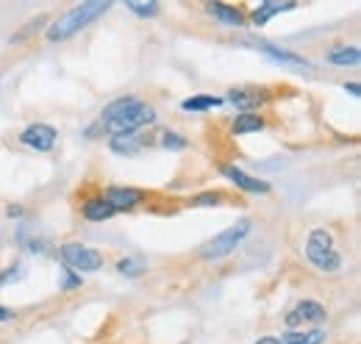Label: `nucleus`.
I'll use <instances>...</instances> for the list:
<instances>
[{"label":"nucleus","mask_w":361,"mask_h":344,"mask_svg":"<svg viewBox=\"0 0 361 344\" xmlns=\"http://www.w3.org/2000/svg\"><path fill=\"white\" fill-rule=\"evenodd\" d=\"M220 106H223V100L214 94H197V97H186L180 103L183 111H209V109H220Z\"/></svg>","instance_id":"nucleus-17"},{"label":"nucleus","mask_w":361,"mask_h":344,"mask_svg":"<svg viewBox=\"0 0 361 344\" xmlns=\"http://www.w3.org/2000/svg\"><path fill=\"white\" fill-rule=\"evenodd\" d=\"M226 200V192H203L192 197V206H220Z\"/></svg>","instance_id":"nucleus-23"},{"label":"nucleus","mask_w":361,"mask_h":344,"mask_svg":"<svg viewBox=\"0 0 361 344\" xmlns=\"http://www.w3.org/2000/svg\"><path fill=\"white\" fill-rule=\"evenodd\" d=\"M325 319V308L314 300H303L286 314V325L289 328H300V325H317Z\"/></svg>","instance_id":"nucleus-9"},{"label":"nucleus","mask_w":361,"mask_h":344,"mask_svg":"<svg viewBox=\"0 0 361 344\" xmlns=\"http://www.w3.org/2000/svg\"><path fill=\"white\" fill-rule=\"evenodd\" d=\"M206 11L226 28H242L247 23V14L236 6H228V3H206Z\"/></svg>","instance_id":"nucleus-11"},{"label":"nucleus","mask_w":361,"mask_h":344,"mask_svg":"<svg viewBox=\"0 0 361 344\" xmlns=\"http://www.w3.org/2000/svg\"><path fill=\"white\" fill-rule=\"evenodd\" d=\"M11 319H14V311L6 308V305H0V322H11Z\"/></svg>","instance_id":"nucleus-27"},{"label":"nucleus","mask_w":361,"mask_h":344,"mask_svg":"<svg viewBox=\"0 0 361 344\" xmlns=\"http://www.w3.org/2000/svg\"><path fill=\"white\" fill-rule=\"evenodd\" d=\"M134 103H136V97H117L114 103H109V106L103 109L100 123H103V120H111V117H120V114H123V111H128Z\"/></svg>","instance_id":"nucleus-19"},{"label":"nucleus","mask_w":361,"mask_h":344,"mask_svg":"<svg viewBox=\"0 0 361 344\" xmlns=\"http://www.w3.org/2000/svg\"><path fill=\"white\" fill-rule=\"evenodd\" d=\"M117 269H120L123 275H128V278H139L147 266H145L142 258H123V261H117Z\"/></svg>","instance_id":"nucleus-22"},{"label":"nucleus","mask_w":361,"mask_h":344,"mask_svg":"<svg viewBox=\"0 0 361 344\" xmlns=\"http://www.w3.org/2000/svg\"><path fill=\"white\" fill-rule=\"evenodd\" d=\"M103 200L114 211H131V209L142 206L147 200V192L145 189H134V186H109L103 192Z\"/></svg>","instance_id":"nucleus-6"},{"label":"nucleus","mask_w":361,"mask_h":344,"mask_svg":"<svg viewBox=\"0 0 361 344\" xmlns=\"http://www.w3.org/2000/svg\"><path fill=\"white\" fill-rule=\"evenodd\" d=\"M228 100H231L242 114H253V111H259V109L270 100V94H267L264 89H231V92H228Z\"/></svg>","instance_id":"nucleus-8"},{"label":"nucleus","mask_w":361,"mask_h":344,"mask_svg":"<svg viewBox=\"0 0 361 344\" xmlns=\"http://www.w3.org/2000/svg\"><path fill=\"white\" fill-rule=\"evenodd\" d=\"M306 258L314 264L319 272H336L342 266V256L334 247V236L322 228H317L306 239Z\"/></svg>","instance_id":"nucleus-4"},{"label":"nucleus","mask_w":361,"mask_h":344,"mask_svg":"<svg viewBox=\"0 0 361 344\" xmlns=\"http://www.w3.org/2000/svg\"><path fill=\"white\" fill-rule=\"evenodd\" d=\"M153 123H156V109L142 103V100H136L128 111H123L120 117L97 123V128H103L111 136H123V133H136V130H142L145 125H153Z\"/></svg>","instance_id":"nucleus-3"},{"label":"nucleus","mask_w":361,"mask_h":344,"mask_svg":"<svg viewBox=\"0 0 361 344\" xmlns=\"http://www.w3.org/2000/svg\"><path fill=\"white\" fill-rule=\"evenodd\" d=\"M61 258L70 269H78V272H97L103 266V253L94 250V247H87L81 242H67L61 245Z\"/></svg>","instance_id":"nucleus-5"},{"label":"nucleus","mask_w":361,"mask_h":344,"mask_svg":"<svg viewBox=\"0 0 361 344\" xmlns=\"http://www.w3.org/2000/svg\"><path fill=\"white\" fill-rule=\"evenodd\" d=\"M289 8H295V0H267V3H259V8L253 11V23L256 25H264V23H270L275 14H281V11H289Z\"/></svg>","instance_id":"nucleus-14"},{"label":"nucleus","mask_w":361,"mask_h":344,"mask_svg":"<svg viewBox=\"0 0 361 344\" xmlns=\"http://www.w3.org/2000/svg\"><path fill=\"white\" fill-rule=\"evenodd\" d=\"M45 23H47L45 14H42V17H37V20H31V23H28V28H23V31H20L17 37H11V42H23V39H25V37H28V34H31L34 28H39V25H45Z\"/></svg>","instance_id":"nucleus-25"},{"label":"nucleus","mask_w":361,"mask_h":344,"mask_svg":"<svg viewBox=\"0 0 361 344\" xmlns=\"http://www.w3.org/2000/svg\"><path fill=\"white\" fill-rule=\"evenodd\" d=\"M126 6L134 11L136 17H153V14H159V3L156 0H128Z\"/></svg>","instance_id":"nucleus-21"},{"label":"nucleus","mask_w":361,"mask_h":344,"mask_svg":"<svg viewBox=\"0 0 361 344\" xmlns=\"http://www.w3.org/2000/svg\"><path fill=\"white\" fill-rule=\"evenodd\" d=\"M17 278H23V266H8V269L0 275V286H6L8 281H17Z\"/></svg>","instance_id":"nucleus-26"},{"label":"nucleus","mask_w":361,"mask_h":344,"mask_svg":"<svg viewBox=\"0 0 361 344\" xmlns=\"http://www.w3.org/2000/svg\"><path fill=\"white\" fill-rule=\"evenodd\" d=\"M325 342V331H309V333H286L283 344H322Z\"/></svg>","instance_id":"nucleus-20"},{"label":"nucleus","mask_w":361,"mask_h":344,"mask_svg":"<svg viewBox=\"0 0 361 344\" xmlns=\"http://www.w3.org/2000/svg\"><path fill=\"white\" fill-rule=\"evenodd\" d=\"M345 92H350V94H359V84H356V81H350V84H345Z\"/></svg>","instance_id":"nucleus-29"},{"label":"nucleus","mask_w":361,"mask_h":344,"mask_svg":"<svg viewBox=\"0 0 361 344\" xmlns=\"http://www.w3.org/2000/svg\"><path fill=\"white\" fill-rule=\"evenodd\" d=\"M256 344H283V339H275V336H264V339H259Z\"/></svg>","instance_id":"nucleus-28"},{"label":"nucleus","mask_w":361,"mask_h":344,"mask_svg":"<svg viewBox=\"0 0 361 344\" xmlns=\"http://www.w3.org/2000/svg\"><path fill=\"white\" fill-rule=\"evenodd\" d=\"M253 231V222L250 219H239L236 225H231L226 228L223 233H217L214 239H209L200 250H197V256L206 258V261H217V258H226L231 256L245 239H247V233Z\"/></svg>","instance_id":"nucleus-2"},{"label":"nucleus","mask_w":361,"mask_h":344,"mask_svg":"<svg viewBox=\"0 0 361 344\" xmlns=\"http://www.w3.org/2000/svg\"><path fill=\"white\" fill-rule=\"evenodd\" d=\"M81 214L87 216V219H92V222H103V219H111L117 211L103 200V195H94V197H87L81 203Z\"/></svg>","instance_id":"nucleus-13"},{"label":"nucleus","mask_w":361,"mask_h":344,"mask_svg":"<svg viewBox=\"0 0 361 344\" xmlns=\"http://www.w3.org/2000/svg\"><path fill=\"white\" fill-rule=\"evenodd\" d=\"M331 64H339V67H348V64H359L361 61V50L356 44H339L334 50H328L325 56Z\"/></svg>","instance_id":"nucleus-16"},{"label":"nucleus","mask_w":361,"mask_h":344,"mask_svg":"<svg viewBox=\"0 0 361 344\" xmlns=\"http://www.w3.org/2000/svg\"><path fill=\"white\" fill-rule=\"evenodd\" d=\"M220 172L226 175L228 180H233L239 189H245V192H253V195H267V192H270V183H267V180H259V178H253V175L242 172L239 167H233V164L220 167Z\"/></svg>","instance_id":"nucleus-10"},{"label":"nucleus","mask_w":361,"mask_h":344,"mask_svg":"<svg viewBox=\"0 0 361 344\" xmlns=\"http://www.w3.org/2000/svg\"><path fill=\"white\" fill-rule=\"evenodd\" d=\"M56 139H59L56 128H53V125H45V123H34V125H28V128L20 133V142H23L25 147H34L37 153L53 150Z\"/></svg>","instance_id":"nucleus-7"},{"label":"nucleus","mask_w":361,"mask_h":344,"mask_svg":"<svg viewBox=\"0 0 361 344\" xmlns=\"http://www.w3.org/2000/svg\"><path fill=\"white\" fill-rule=\"evenodd\" d=\"M264 130V120L259 114H239L233 120V133L236 136H245V133H259Z\"/></svg>","instance_id":"nucleus-18"},{"label":"nucleus","mask_w":361,"mask_h":344,"mask_svg":"<svg viewBox=\"0 0 361 344\" xmlns=\"http://www.w3.org/2000/svg\"><path fill=\"white\" fill-rule=\"evenodd\" d=\"M147 142L150 139L145 133H139V130L136 133H123V136H111V150L114 153H123V156H134Z\"/></svg>","instance_id":"nucleus-12"},{"label":"nucleus","mask_w":361,"mask_h":344,"mask_svg":"<svg viewBox=\"0 0 361 344\" xmlns=\"http://www.w3.org/2000/svg\"><path fill=\"white\" fill-rule=\"evenodd\" d=\"M259 50L264 53V56H270L272 61H281V64H289V67H312L303 56H298V53H289V50H281V47H272V44H267V42H262L259 44Z\"/></svg>","instance_id":"nucleus-15"},{"label":"nucleus","mask_w":361,"mask_h":344,"mask_svg":"<svg viewBox=\"0 0 361 344\" xmlns=\"http://www.w3.org/2000/svg\"><path fill=\"white\" fill-rule=\"evenodd\" d=\"M109 8H111V3H106V0H87V3L73 6L67 14H61V17L47 28V39H50V42H64V39L75 37L78 31H84V28H87L90 23H94L97 17H103Z\"/></svg>","instance_id":"nucleus-1"},{"label":"nucleus","mask_w":361,"mask_h":344,"mask_svg":"<svg viewBox=\"0 0 361 344\" xmlns=\"http://www.w3.org/2000/svg\"><path fill=\"white\" fill-rule=\"evenodd\" d=\"M161 145L167 150H183L186 147V139L180 133H176V130H167V133H161Z\"/></svg>","instance_id":"nucleus-24"}]
</instances>
